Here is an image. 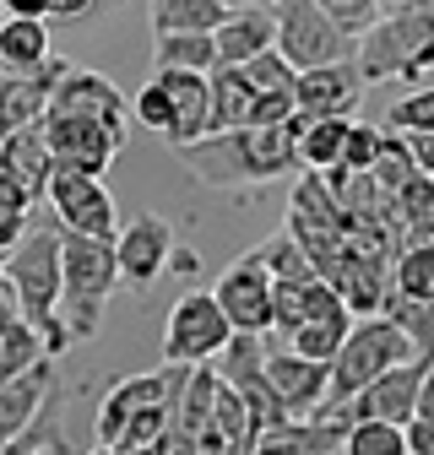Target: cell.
Instances as JSON below:
<instances>
[{
    "label": "cell",
    "instance_id": "obj_10",
    "mask_svg": "<svg viewBox=\"0 0 434 455\" xmlns=\"http://www.w3.org/2000/svg\"><path fill=\"white\" fill-rule=\"evenodd\" d=\"M212 299H217V309L229 315L234 336H266L271 331V299H277V282H271V271L250 250L245 260H234L223 276H217Z\"/></svg>",
    "mask_w": 434,
    "mask_h": 455
},
{
    "label": "cell",
    "instance_id": "obj_42",
    "mask_svg": "<svg viewBox=\"0 0 434 455\" xmlns=\"http://www.w3.org/2000/svg\"><path fill=\"white\" fill-rule=\"evenodd\" d=\"M103 0H49V17H66V22H76V17H87V12H98Z\"/></svg>",
    "mask_w": 434,
    "mask_h": 455
},
{
    "label": "cell",
    "instance_id": "obj_5",
    "mask_svg": "<svg viewBox=\"0 0 434 455\" xmlns=\"http://www.w3.org/2000/svg\"><path fill=\"white\" fill-rule=\"evenodd\" d=\"M413 358H418V347H413V341H407L386 315L353 320L348 341H342L337 358H332V385H326V407H320V412H342L364 385H374L386 369L413 363ZM320 412H315V418H320Z\"/></svg>",
    "mask_w": 434,
    "mask_h": 455
},
{
    "label": "cell",
    "instance_id": "obj_49",
    "mask_svg": "<svg viewBox=\"0 0 434 455\" xmlns=\"http://www.w3.org/2000/svg\"><path fill=\"white\" fill-rule=\"evenodd\" d=\"M407 12H423V17H434V0H413Z\"/></svg>",
    "mask_w": 434,
    "mask_h": 455
},
{
    "label": "cell",
    "instance_id": "obj_28",
    "mask_svg": "<svg viewBox=\"0 0 434 455\" xmlns=\"http://www.w3.org/2000/svg\"><path fill=\"white\" fill-rule=\"evenodd\" d=\"M152 60H157V71L212 76L217 71V44H212V33H169V38L152 44Z\"/></svg>",
    "mask_w": 434,
    "mask_h": 455
},
{
    "label": "cell",
    "instance_id": "obj_36",
    "mask_svg": "<svg viewBox=\"0 0 434 455\" xmlns=\"http://www.w3.org/2000/svg\"><path fill=\"white\" fill-rule=\"evenodd\" d=\"M380 125H348V147H342V168L348 174H369V163H374V152H380Z\"/></svg>",
    "mask_w": 434,
    "mask_h": 455
},
{
    "label": "cell",
    "instance_id": "obj_26",
    "mask_svg": "<svg viewBox=\"0 0 434 455\" xmlns=\"http://www.w3.org/2000/svg\"><path fill=\"white\" fill-rule=\"evenodd\" d=\"M348 125L353 120H304L299 114V168H309V174H332V168H342Z\"/></svg>",
    "mask_w": 434,
    "mask_h": 455
},
{
    "label": "cell",
    "instance_id": "obj_50",
    "mask_svg": "<svg viewBox=\"0 0 434 455\" xmlns=\"http://www.w3.org/2000/svg\"><path fill=\"white\" fill-rule=\"evenodd\" d=\"M87 455H125V450H115V444H92Z\"/></svg>",
    "mask_w": 434,
    "mask_h": 455
},
{
    "label": "cell",
    "instance_id": "obj_48",
    "mask_svg": "<svg viewBox=\"0 0 434 455\" xmlns=\"http://www.w3.org/2000/svg\"><path fill=\"white\" fill-rule=\"evenodd\" d=\"M125 455H163V439L157 444H141V450H125Z\"/></svg>",
    "mask_w": 434,
    "mask_h": 455
},
{
    "label": "cell",
    "instance_id": "obj_46",
    "mask_svg": "<svg viewBox=\"0 0 434 455\" xmlns=\"http://www.w3.org/2000/svg\"><path fill=\"white\" fill-rule=\"evenodd\" d=\"M374 6H380V17H391V12H407L413 0H374Z\"/></svg>",
    "mask_w": 434,
    "mask_h": 455
},
{
    "label": "cell",
    "instance_id": "obj_45",
    "mask_svg": "<svg viewBox=\"0 0 434 455\" xmlns=\"http://www.w3.org/2000/svg\"><path fill=\"white\" fill-rule=\"evenodd\" d=\"M33 444H38V434H33V428H28V434H22V439H12V444H0V455H38V450H33ZM49 444H54V439H49Z\"/></svg>",
    "mask_w": 434,
    "mask_h": 455
},
{
    "label": "cell",
    "instance_id": "obj_1",
    "mask_svg": "<svg viewBox=\"0 0 434 455\" xmlns=\"http://www.w3.org/2000/svg\"><path fill=\"white\" fill-rule=\"evenodd\" d=\"M180 163L196 185L212 190L271 185L288 168H299V114L288 125H239L223 136H201L196 147H180Z\"/></svg>",
    "mask_w": 434,
    "mask_h": 455
},
{
    "label": "cell",
    "instance_id": "obj_6",
    "mask_svg": "<svg viewBox=\"0 0 434 455\" xmlns=\"http://www.w3.org/2000/svg\"><path fill=\"white\" fill-rule=\"evenodd\" d=\"M353 66L364 76V87L374 82H418L423 71H434V17L423 12H391L380 17L358 49H353Z\"/></svg>",
    "mask_w": 434,
    "mask_h": 455
},
{
    "label": "cell",
    "instance_id": "obj_34",
    "mask_svg": "<svg viewBox=\"0 0 434 455\" xmlns=\"http://www.w3.org/2000/svg\"><path fill=\"white\" fill-rule=\"evenodd\" d=\"M245 82H250V92L255 98H271V92H293V82H299V71L283 60L277 49H266V54H255L250 66H234Z\"/></svg>",
    "mask_w": 434,
    "mask_h": 455
},
{
    "label": "cell",
    "instance_id": "obj_21",
    "mask_svg": "<svg viewBox=\"0 0 434 455\" xmlns=\"http://www.w3.org/2000/svg\"><path fill=\"white\" fill-rule=\"evenodd\" d=\"M0 174H12L33 201H44V190L54 180V157H49L44 125H28V131H6V136H0Z\"/></svg>",
    "mask_w": 434,
    "mask_h": 455
},
{
    "label": "cell",
    "instance_id": "obj_41",
    "mask_svg": "<svg viewBox=\"0 0 434 455\" xmlns=\"http://www.w3.org/2000/svg\"><path fill=\"white\" fill-rule=\"evenodd\" d=\"M413 423H429V428H434V358H429L423 385H418V418H413Z\"/></svg>",
    "mask_w": 434,
    "mask_h": 455
},
{
    "label": "cell",
    "instance_id": "obj_16",
    "mask_svg": "<svg viewBox=\"0 0 434 455\" xmlns=\"http://www.w3.org/2000/svg\"><path fill=\"white\" fill-rule=\"evenodd\" d=\"M364 98V76L353 60L342 66H320V71H299L293 82V108L304 120H348Z\"/></svg>",
    "mask_w": 434,
    "mask_h": 455
},
{
    "label": "cell",
    "instance_id": "obj_15",
    "mask_svg": "<svg viewBox=\"0 0 434 455\" xmlns=\"http://www.w3.org/2000/svg\"><path fill=\"white\" fill-rule=\"evenodd\" d=\"M44 141H49V157L54 168H66V174H87V180H103V168L115 163V152L125 141H115L103 125H87V120H44Z\"/></svg>",
    "mask_w": 434,
    "mask_h": 455
},
{
    "label": "cell",
    "instance_id": "obj_4",
    "mask_svg": "<svg viewBox=\"0 0 434 455\" xmlns=\"http://www.w3.org/2000/svg\"><path fill=\"white\" fill-rule=\"evenodd\" d=\"M120 260L115 239H71L60 234V325L71 341H87L103 320V304L115 299Z\"/></svg>",
    "mask_w": 434,
    "mask_h": 455
},
{
    "label": "cell",
    "instance_id": "obj_23",
    "mask_svg": "<svg viewBox=\"0 0 434 455\" xmlns=\"http://www.w3.org/2000/svg\"><path fill=\"white\" fill-rule=\"evenodd\" d=\"M54 60L49 54V28L44 22H0V76H33Z\"/></svg>",
    "mask_w": 434,
    "mask_h": 455
},
{
    "label": "cell",
    "instance_id": "obj_13",
    "mask_svg": "<svg viewBox=\"0 0 434 455\" xmlns=\"http://www.w3.org/2000/svg\"><path fill=\"white\" fill-rule=\"evenodd\" d=\"M423 369H429V358H413V363L386 369L374 385H364L342 412H348L353 423H397V428H407V423L418 418V385H423Z\"/></svg>",
    "mask_w": 434,
    "mask_h": 455
},
{
    "label": "cell",
    "instance_id": "obj_12",
    "mask_svg": "<svg viewBox=\"0 0 434 455\" xmlns=\"http://www.w3.org/2000/svg\"><path fill=\"white\" fill-rule=\"evenodd\" d=\"M174 222L169 217H136L115 234V260H120V282L131 288H152L157 276H169V260H174Z\"/></svg>",
    "mask_w": 434,
    "mask_h": 455
},
{
    "label": "cell",
    "instance_id": "obj_37",
    "mask_svg": "<svg viewBox=\"0 0 434 455\" xmlns=\"http://www.w3.org/2000/svg\"><path fill=\"white\" fill-rule=\"evenodd\" d=\"M136 125H147L152 136H163V141H169L174 136V114H169V103H163V92H157V82H147L141 92H136Z\"/></svg>",
    "mask_w": 434,
    "mask_h": 455
},
{
    "label": "cell",
    "instance_id": "obj_25",
    "mask_svg": "<svg viewBox=\"0 0 434 455\" xmlns=\"http://www.w3.org/2000/svg\"><path fill=\"white\" fill-rule=\"evenodd\" d=\"M348 331H353V320H304V325H293L288 336L266 331V341H271V347H288V353H299V358H309V363H326V369H332V358H337V347L348 341Z\"/></svg>",
    "mask_w": 434,
    "mask_h": 455
},
{
    "label": "cell",
    "instance_id": "obj_9",
    "mask_svg": "<svg viewBox=\"0 0 434 455\" xmlns=\"http://www.w3.org/2000/svg\"><path fill=\"white\" fill-rule=\"evenodd\" d=\"M49 212H54V228L71 239H115L120 234V206L115 196L103 190V180H87V174H66L54 168V180L44 190Z\"/></svg>",
    "mask_w": 434,
    "mask_h": 455
},
{
    "label": "cell",
    "instance_id": "obj_35",
    "mask_svg": "<svg viewBox=\"0 0 434 455\" xmlns=\"http://www.w3.org/2000/svg\"><path fill=\"white\" fill-rule=\"evenodd\" d=\"M315 6L332 17L348 38H364V33L380 22V6H374V0H315Z\"/></svg>",
    "mask_w": 434,
    "mask_h": 455
},
{
    "label": "cell",
    "instance_id": "obj_31",
    "mask_svg": "<svg viewBox=\"0 0 434 455\" xmlns=\"http://www.w3.org/2000/svg\"><path fill=\"white\" fill-rule=\"evenodd\" d=\"M380 315H386V320L413 341L418 358H434V304H413V299H397V293H391Z\"/></svg>",
    "mask_w": 434,
    "mask_h": 455
},
{
    "label": "cell",
    "instance_id": "obj_24",
    "mask_svg": "<svg viewBox=\"0 0 434 455\" xmlns=\"http://www.w3.org/2000/svg\"><path fill=\"white\" fill-rule=\"evenodd\" d=\"M152 33H217L229 17V0H152Z\"/></svg>",
    "mask_w": 434,
    "mask_h": 455
},
{
    "label": "cell",
    "instance_id": "obj_32",
    "mask_svg": "<svg viewBox=\"0 0 434 455\" xmlns=\"http://www.w3.org/2000/svg\"><path fill=\"white\" fill-rule=\"evenodd\" d=\"M386 131L391 136H434V87H413L386 108Z\"/></svg>",
    "mask_w": 434,
    "mask_h": 455
},
{
    "label": "cell",
    "instance_id": "obj_38",
    "mask_svg": "<svg viewBox=\"0 0 434 455\" xmlns=\"http://www.w3.org/2000/svg\"><path fill=\"white\" fill-rule=\"evenodd\" d=\"M28 228H33L28 212H0V260H6V255L28 239Z\"/></svg>",
    "mask_w": 434,
    "mask_h": 455
},
{
    "label": "cell",
    "instance_id": "obj_22",
    "mask_svg": "<svg viewBox=\"0 0 434 455\" xmlns=\"http://www.w3.org/2000/svg\"><path fill=\"white\" fill-rule=\"evenodd\" d=\"M49 347H44V336L28 325L22 304L12 299V288L0 282V379H12V374H28L33 363H44Z\"/></svg>",
    "mask_w": 434,
    "mask_h": 455
},
{
    "label": "cell",
    "instance_id": "obj_18",
    "mask_svg": "<svg viewBox=\"0 0 434 455\" xmlns=\"http://www.w3.org/2000/svg\"><path fill=\"white\" fill-rule=\"evenodd\" d=\"M66 71H71L66 60H49L33 76H0V136H6V131H28V125H44L49 98H54V82H60Z\"/></svg>",
    "mask_w": 434,
    "mask_h": 455
},
{
    "label": "cell",
    "instance_id": "obj_20",
    "mask_svg": "<svg viewBox=\"0 0 434 455\" xmlns=\"http://www.w3.org/2000/svg\"><path fill=\"white\" fill-rule=\"evenodd\" d=\"M212 44H217V66H250L255 54H266L277 44V17L255 12V6H229V17L212 33Z\"/></svg>",
    "mask_w": 434,
    "mask_h": 455
},
{
    "label": "cell",
    "instance_id": "obj_33",
    "mask_svg": "<svg viewBox=\"0 0 434 455\" xmlns=\"http://www.w3.org/2000/svg\"><path fill=\"white\" fill-rule=\"evenodd\" d=\"M342 455H407V428H397V423H353L342 434Z\"/></svg>",
    "mask_w": 434,
    "mask_h": 455
},
{
    "label": "cell",
    "instance_id": "obj_47",
    "mask_svg": "<svg viewBox=\"0 0 434 455\" xmlns=\"http://www.w3.org/2000/svg\"><path fill=\"white\" fill-rule=\"evenodd\" d=\"M229 6H255V12H271L277 0H229Z\"/></svg>",
    "mask_w": 434,
    "mask_h": 455
},
{
    "label": "cell",
    "instance_id": "obj_14",
    "mask_svg": "<svg viewBox=\"0 0 434 455\" xmlns=\"http://www.w3.org/2000/svg\"><path fill=\"white\" fill-rule=\"evenodd\" d=\"M266 379L277 390V402L293 423H309L320 407H326V385H332V369L326 363H309L288 347H271L266 341Z\"/></svg>",
    "mask_w": 434,
    "mask_h": 455
},
{
    "label": "cell",
    "instance_id": "obj_11",
    "mask_svg": "<svg viewBox=\"0 0 434 455\" xmlns=\"http://www.w3.org/2000/svg\"><path fill=\"white\" fill-rule=\"evenodd\" d=\"M49 114H54V120H87V125H103L115 141H125V136H131L120 87L108 82V76H98V71H66L60 82H54ZM49 114H44V120H49Z\"/></svg>",
    "mask_w": 434,
    "mask_h": 455
},
{
    "label": "cell",
    "instance_id": "obj_44",
    "mask_svg": "<svg viewBox=\"0 0 434 455\" xmlns=\"http://www.w3.org/2000/svg\"><path fill=\"white\" fill-rule=\"evenodd\" d=\"M407 455H434V428L429 423H407Z\"/></svg>",
    "mask_w": 434,
    "mask_h": 455
},
{
    "label": "cell",
    "instance_id": "obj_19",
    "mask_svg": "<svg viewBox=\"0 0 434 455\" xmlns=\"http://www.w3.org/2000/svg\"><path fill=\"white\" fill-rule=\"evenodd\" d=\"M49 385H54V363H49V358L33 363L28 374L0 379V444L22 439V434L38 423V412H44V402H49Z\"/></svg>",
    "mask_w": 434,
    "mask_h": 455
},
{
    "label": "cell",
    "instance_id": "obj_40",
    "mask_svg": "<svg viewBox=\"0 0 434 455\" xmlns=\"http://www.w3.org/2000/svg\"><path fill=\"white\" fill-rule=\"evenodd\" d=\"M0 12L17 22H49V0H0Z\"/></svg>",
    "mask_w": 434,
    "mask_h": 455
},
{
    "label": "cell",
    "instance_id": "obj_43",
    "mask_svg": "<svg viewBox=\"0 0 434 455\" xmlns=\"http://www.w3.org/2000/svg\"><path fill=\"white\" fill-rule=\"evenodd\" d=\"M407 147H413L418 174H429V180H434V136H407Z\"/></svg>",
    "mask_w": 434,
    "mask_h": 455
},
{
    "label": "cell",
    "instance_id": "obj_39",
    "mask_svg": "<svg viewBox=\"0 0 434 455\" xmlns=\"http://www.w3.org/2000/svg\"><path fill=\"white\" fill-rule=\"evenodd\" d=\"M33 206H38V201H33L12 174H0V212H28V217H33Z\"/></svg>",
    "mask_w": 434,
    "mask_h": 455
},
{
    "label": "cell",
    "instance_id": "obj_7",
    "mask_svg": "<svg viewBox=\"0 0 434 455\" xmlns=\"http://www.w3.org/2000/svg\"><path fill=\"white\" fill-rule=\"evenodd\" d=\"M271 17H277V44H271V49H277L293 71L342 66V60H353V49H358V38H348L332 17L315 6V0H277Z\"/></svg>",
    "mask_w": 434,
    "mask_h": 455
},
{
    "label": "cell",
    "instance_id": "obj_3",
    "mask_svg": "<svg viewBox=\"0 0 434 455\" xmlns=\"http://www.w3.org/2000/svg\"><path fill=\"white\" fill-rule=\"evenodd\" d=\"M0 282L12 288V299L22 304L28 325L44 336L49 358L71 347V336L60 325V228L54 222H33L28 239L0 260Z\"/></svg>",
    "mask_w": 434,
    "mask_h": 455
},
{
    "label": "cell",
    "instance_id": "obj_29",
    "mask_svg": "<svg viewBox=\"0 0 434 455\" xmlns=\"http://www.w3.org/2000/svg\"><path fill=\"white\" fill-rule=\"evenodd\" d=\"M255 260L271 271V282H277V288H293V282H315V266H309V255L293 244L288 228H283V234H271L266 244H255Z\"/></svg>",
    "mask_w": 434,
    "mask_h": 455
},
{
    "label": "cell",
    "instance_id": "obj_30",
    "mask_svg": "<svg viewBox=\"0 0 434 455\" xmlns=\"http://www.w3.org/2000/svg\"><path fill=\"white\" fill-rule=\"evenodd\" d=\"M380 131H386V125H380ZM418 174V163H413V147H407V136H380V152H374V163H369V180L380 185V190H386V196H397L407 180Z\"/></svg>",
    "mask_w": 434,
    "mask_h": 455
},
{
    "label": "cell",
    "instance_id": "obj_27",
    "mask_svg": "<svg viewBox=\"0 0 434 455\" xmlns=\"http://www.w3.org/2000/svg\"><path fill=\"white\" fill-rule=\"evenodd\" d=\"M250 108H255L250 82H245L234 66H217V71H212V136L250 125Z\"/></svg>",
    "mask_w": 434,
    "mask_h": 455
},
{
    "label": "cell",
    "instance_id": "obj_17",
    "mask_svg": "<svg viewBox=\"0 0 434 455\" xmlns=\"http://www.w3.org/2000/svg\"><path fill=\"white\" fill-rule=\"evenodd\" d=\"M163 103L174 114V136L169 147H196L201 136H212V76H196V71H157L152 76Z\"/></svg>",
    "mask_w": 434,
    "mask_h": 455
},
{
    "label": "cell",
    "instance_id": "obj_2",
    "mask_svg": "<svg viewBox=\"0 0 434 455\" xmlns=\"http://www.w3.org/2000/svg\"><path fill=\"white\" fill-rule=\"evenodd\" d=\"M190 369L163 363L152 374H131L120 385H108L103 407H98V444H115V450H141L157 444L163 434L174 428V407H180V390H185Z\"/></svg>",
    "mask_w": 434,
    "mask_h": 455
},
{
    "label": "cell",
    "instance_id": "obj_8",
    "mask_svg": "<svg viewBox=\"0 0 434 455\" xmlns=\"http://www.w3.org/2000/svg\"><path fill=\"white\" fill-rule=\"evenodd\" d=\"M229 341H234V325L217 309V299L212 293H185L169 309V325H163V363H174V369L217 363V353H223Z\"/></svg>",
    "mask_w": 434,
    "mask_h": 455
},
{
    "label": "cell",
    "instance_id": "obj_51",
    "mask_svg": "<svg viewBox=\"0 0 434 455\" xmlns=\"http://www.w3.org/2000/svg\"><path fill=\"white\" fill-rule=\"evenodd\" d=\"M44 455H60V439H54V444H49V450H44Z\"/></svg>",
    "mask_w": 434,
    "mask_h": 455
}]
</instances>
